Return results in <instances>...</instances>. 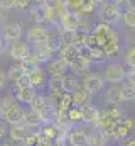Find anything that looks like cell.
<instances>
[{"label":"cell","mask_w":135,"mask_h":146,"mask_svg":"<svg viewBox=\"0 0 135 146\" xmlns=\"http://www.w3.org/2000/svg\"><path fill=\"white\" fill-rule=\"evenodd\" d=\"M123 146H135V138H127V139H123Z\"/></svg>","instance_id":"f35d334b"},{"label":"cell","mask_w":135,"mask_h":146,"mask_svg":"<svg viewBox=\"0 0 135 146\" xmlns=\"http://www.w3.org/2000/svg\"><path fill=\"white\" fill-rule=\"evenodd\" d=\"M98 17H100V22L113 26L122 21V10L113 2H103L100 3V9H98Z\"/></svg>","instance_id":"3957f363"},{"label":"cell","mask_w":135,"mask_h":146,"mask_svg":"<svg viewBox=\"0 0 135 146\" xmlns=\"http://www.w3.org/2000/svg\"><path fill=\"white\" fill-rule=\"evenodd\" d=\"M108 145H110V139L105 134V131H101L100 127H96V126L88 127V133H86V146H108Z\"/></svg>","instance_id":"4fadbf2b"},{"label":"cell","mask_w":135,"mask_h":146,"mask_svg":"<svg viewBox=\"0 0 135 146\" xmlns=\"http://www.w3.org/2000/svg\"><path fill=\"white\" fill-rule=\"evenodd\" d=\"M49 0H35V3H41V5H44V3H47Z\"/></svg>","instance_id":"b9f144b4"},{"label":"cell","mask_w":135,"mask_h":146,"mask_svg":"<svg viewBox=\"0 0 135 146\" xmlns=\"http://www.w3.org/2000/svg\"><path fill=\"white\" fill-rule=\"evenodd\" d=\"M79 22H81V15L69 12L66 7L61 10V14H59V27L63 31H66V33H76L78 27H79Z\"/></svg>","instance_id":"52a82bcc"},{"label":"cell","mask_w":135,"mask_h":146,"mask_svg":"<svg viewBox=\"0 0 135 146\" xmlns=\"http://www.w3.org/2000/svg\"><path fill=\"white\" fill-rule=\"evenodd\" d=\"M103 99L108 106H120L123 100H122V90H120V85H110L108 88H105L103 92Z\"/></svg>","instance_id":"9a60e30c"},{"label":"cell","mask_w":135,"mask_h":146,"mask_svg":"<svg viewBox=\"0 0 135 146\" xmlns=\"http://www.w3.org/2000/svg\"><path fill=\"white\" fill-rule=\"evenodd\" d=\"M0 110H2V109H0Z\"/></svg>","instance_id":"bcb514c9"},{"label":"cell","mask_w":135,"mask_h":146,"mask_svg":"<svg viewBox=\"0 0 135 146\" xmlns=\"http://www.w3.org/2000/svg\"><path fill=\"white\" fill-rule=\"evenodd\" d=\"M81 110V119H83V126H88V127H93V126H98V121H100V112L101 110L93 104H86L83 107H79Z\"/></svg>","instance_id":"9c48e42d"},{"label":"cell","mask_w":135,"mask_h":146,"mask_svg":"<svg viewBox=\"0 0 135 146\" xmlns=\"http://www.w3.org/2000/svg\"><path fill=\"white\" fill-rule=\"evenodd\" d=\"M27 78H29V85L32 87L35 92H41L47 87V80H49V75L46 73V70L42 66H37L34 68L31 73H27Z\"/></svg>","instance_id":"ba28073f"},{"label":"cell","mask_w":135,"mask_h":146,"mask_svg":"<svg viewBox=\"0 0 135 146\" xmlns=\"http://www.w3.org/2000/svg\"><path fill=\"white\" fill-rule=\"evenodd\" d=\"M111 2H113V3H117V5H122V3H123V2H127V0H111Z\"/></svg>","instance_id":"ab89813d"},{"label":"cell","mask_w":135,"mask_h":146,"mask_svg":"<svg viewBox=\"0 0 135 146\" xmlns=\"http://www.w3.org/2000/svg\"><path fill=\"white\" fill-rule=\"evenodd\" d=\"M90 66H91V63L86 60V58H83V56H78L71 65H69V72L71 73H76V75H86V73L90 72Z\"/></svg>","instance_id":"44dd1931"},{"label":"cell","mask_w":135,"mask_h":146,"mask_svg":"<svg viewBox=\"0 0 135 146\" xmlns=\"http://www.w3.org/2000/svg\"><path fill=\"white\" fill-rule=\"evenodd\" d=\"M7 83H9V80H7V75L3 70H0V92H3L5 88H7Z\"/></svg>","instance_id":"d590c367"},{"label":"cell","mask_w":135,"mask_h":146,"mask_svg":"<svg viewBox=\"0 0 135 146\" xmlns=\"http://www.w3.org/2000/svg\"><path fill=\"white\" fill-rule=\"evenodd\" d=\"M81 85H83L91 95H95V94H100V92L105 90L106 82H105V78H103L101 73L88 72L86 75H83V78H81Z\"/></svg>","instance_id":"277c9868"},{"label":"cell","mask_w":135,"mask_h":146,"mask_svg":"<svg viewBox=\"0 0 135 146\" xmlns=\"http://www.w3.org/2000/svg\"><path fill=\"white\" fill-rule=\"evenodd\" d=\"M29 19L32 24H44V5L34 3L29 9Z\"/></svg>","instance_id":"484cf974"},{"label":"cell","mask_w":135,"mask_h":146,"mask_svg":"<svg viewBox=\"0 0 135 146\" xmlns=\"http://www.w3.org/2000/svg\"><path fill=\"white\" fill-rule=\"evenodd\" d=\"M9 46H10V44L0 36V54H2V53H7V51H9Z\"/></svg>","instance_id":"74e56055"},{"label":"cell","mask_w":135,"mask_h":146,"mask_svg":"<svg viewBox=\"0 0 135 146\" xmlns=\"http://www.w3.org/2000/svg\"><path fill=\"white\" fill-rule=\"evenodd\" d=\"M47 88H49V94L52 97H59L64 94V83H63V76H49L47 80Z\"/></svg>","instance_id":"7402d4cb"},{"label":"cell","mask_w":135,"mask_h":146,"mask_svg":"<svg viewBox=\"0 0 135 146\" xmlns=\"http://www.w3.org/2000/svg\"><path fill=\"white\" fill-rule=\"evenodd\" d=\"M29 131H31V129H29L24 122H20V124H12V126H9V136H7V138H10V139H14V141H24V139L27 138Z\"/></svg>","instance_id":"d6986e66"},{"label":"cell","mask_w":135,"mask_h":146,"mask_svg":"<svg viewBox=\"0 0 135 146\" xmlns=\"http://www.w3.org/2000/svg\"><path fill=\"white\" fill-rule=\"evenodd\" d=\"M71 97H73V106L74 107H83V106H86V104H90L91 102V99H93V95L81 85V87H78L73 94H71Z\"/></svg>","instance_id":"2e32d148"},{"label":"cell","mask_w":135,"mask_h":146,"mask_svg":"<svg viewBox=\"0 0 135 146\" xmlns=\"http://www.w3.org/2000/svg\"><path fill=\"white\" fill-rule=\"evenodd\" d=\"M134 7H135V3H134Z\"/></svg>","instance_id":"f6af8a7d"},{"label":"cell","mask_w":135,"mask_h":146,"mask_svg":"<svg viewBox=\"0 0 135 146\" xmlns=\"http://www.w3.org/2000/svg\"><path fill=\"white\" fill-rule=\"evenodd\" d=\"M52 139H49L47 136H44L42 133H39V136H37V146H52Z\"/></svg>","instance_id":"e575fe53"},{"label":"cell","mask_w":135,"mask_h":146,"mask_svg":"<svg viewBox=\"0 0 135 146\" xmlns=\"http://www.w3.org/2000/svg\"><path fill=\"white\" fill-rule=\"evenodd\" d=\"M47 95H44L42 92H37L35 95H34V99L31 100V104H29V109L34 110V112H37V114H42V110L46 109V106H47Z\"/></svg>","instance_id":"cb8c5ba5"},{"label":"cell","mask_w":135,"mask_h":146,"mask_svg":"<svg viewBox=\"0 0 135 146\" xmlns=\"http://www.w3.org/2000/svg\"><path fill=\"white\" fill-rule=\"evenodd\" d=\"M46 39H47V37H46ZM46 39L32 46V53L37 56V60H39L41 66H42V65H47V63L54 58V54H56V53L49 48V44H47V41H46Z\"/></svg>","instance_id":"7c38bea8"},{"label":"cell","mask_w":135,"mask_h":146,"mask_svg":"<svg viewBox=\"0 0 135 146\" xmlns=\"http://www.w3.org/2000/svg\"><path fill=\"white\" fill-rule=\"evenodd\" d=\"M125 82H128V83H134V85H135V68H128V70H127Z\"/></svg>","instance_id":"8d00e7d4"},{"label":"cell","mask_w":135,"mask_h":146,"mask_svg":"<svg viewBox=\"0 0 135 146\" xmlns=\"http://www.w3.org/2000/svg\"><path fill=\"white\" fill-rule=\"evenodd\" d=\"M52 146H68V145H66V143H58V141H54Z\"/></svg>","instance_id":"60d3db41"},{"label":"cell","mask_w":135,"mask_h":146,"mask_svg":"<svg viewBox=\"0 0 135 146\" xmlns=\"http://www.w3.org/2000/svg\"><path fill=\"white\" fill-rule=\"evenodd\" d=\"M5 75H7V80L9 82H12L14 85L26 75V72H24V68L20 66V63H15V65H10L9 68H7V72H5Z\"/></svg>","instance_id":"d4e9b609"},{"label":"cell","mask_w":135,"mask_h":146,"mask_svg":"<svg viewBox=\"0 0 135 146\" xmlns=\"http://www.w3.org/2000/svg\"><path fill=\"white\" fill-rule=\"evenodd\" d=\"M37 92L34 90L32 87H22V88H14V99L19 102V104H22V106H29L31 104V100L34 99V95H35Z\"/></svg>","instance_id":"e0dca14e"},{"label":"cell","mask_w":135,"mask_h":146,"mask_svg":"<svg viewBox=\"0 0 135 146\" xmlns=\"http://www.w3.org/2000/svg\"><path fill=\"white\" fill-rule=\"evenodd\" d=\"M103 78L106 83H111V85H120L122 82H125V76H127V68L123 63H118V61H111L105 66L103 70Z\"/></svg>","instance_id":"7a4b0ae2"},{"label":"cell","mask_w":135,"mask_h":146,"mask_svg":"<svg viewBox=\"0 0 135 146\" xmlns=\"http://www.w3.org/2000/svg\"><path fill=\"white\" fill-rule=\"evenodd\" d=\"M0 146H5V145H3V143H0Z\"/></svg>","instance_id":"ee69618b"},{"label":"cell","mask_w":135,"mask_h":146,"mask_svg":"<svg viewBox=\"0 0 135 146\" xmlns=\"http://www.w3.org/2000/svg\"><path fill=\"white\" fill-rule=\"evenodd\" d=\"M122 21L127 27L135 29V7L132 5L130 9H127L125 12H122Z\"/></svg>","instance_id":"f1b7e54d"},{"label":"cell","mask_w":135,"mask_h":146,"mask_svg":"<svg viewBox=\"0 0 135 146\" xmlns=\"http://www.w3.org/2000/svg\"><path fill=\"white\" fill-rule=\"evenodd\" d=\"M0 27H2V14H0Z\"/></svg>","instance_id":"7bdbcfd3"},{"label":"cell","mask_w":135,"mask_h":146,"mask_svg":"<svg viewBox=\"0 0 135 146\" xmlns=\"http://www.w3.org/2000/svg\"><path fill=\"white\" fill-rule=\"evenodd\" d=\"M68 119L71 126H83V119H81V110L79 107H71L68 110Z\"/></svg>","instance_id":"83f0119b"},{"label":"cell","mask_w":135,"mask_h":146,"mask_svg":"<svg viewBox=\"0 0 135 146\" xmlns=\"http://www.w3.org/2000/svg\"><path fill=\"white\" fill-rule=\"evenodd\" d=\"M34 3H35V0H17L15 2V9L19 12H27Z\"/></svg>","instance_id":"1f68e13d"},{"label":"cell","mask_w":135,"mask_h":146,"mask_svg":"<svg viewBox=\"0 0 135 146\" xmlns=\"http://www.w3.org/2000/svg\"><path fill=\"white\" fill-rule=\"evenodd\" d=\"M7 136H9V124L2 119V115H0V143H3L5 139H7Z\"/></svg>","instance_id":"d6a6232c"},{"label":"cell","mask_w":135,"mask_h":146,"mask_svg":"<svg viewBox=\"0 0 135 146\" xmlns=\"http://www.w3.org/2000/svg\"><path fill=\"white\" fill-rule=\"evenodd\" d=\"M86 133L88 126H71L66 143L69 146H86Z\"/></svg>","instance_id":"8fae6325"},{"label":"cell","mask_w":135,"mask_h":146,"mask_svg":"<svg viewBox=\"0 0 135 146\" xmlns=\"http://www.w3.org/2000/svg\"><path fill=\"white\" fill-rule=\"evenodd\" d=\"M101 49L105 51V54H106V58H108V60L117 58V56H118V53H120V36H118V34H117V36H113L108 42H105V44L101 46Z\"/></svg>","instance_id":"ffe728a7"},{"label":"cell","mask_w":135,"mask_h":146,"mask_svg":"<svg viewBox=\"0 0 135 146\" xmlns=\"http://www.w3.org/2000/svg\"><path fill=\"white\" fill-rule=\"evenodd\" d=\"M47 34H49V29H47L44 24H32V26L27 29V33H26V36H24V41L29 42L31 46H34V44L44 41V39L47 37Z\"/></svg>","instance_id":"30bf717a"},{"label":"cell","mask_w":135,"mask_h":146,"mask_svg":"<svg viewBox=\"0 0 135 146\" xmlns=\"http://www.w3.org/2000/svg\"><path fill=\"white\" fill-rule=\"evenodd\" d=\"M0 115L2 119L12 126V124H20L24 122V114H26V109L22 104H19L12 94H7L0 99Z\"/></svg>","instance_id":"6da1fadb"},{"label":"cell","mask_w":135,"mask_h":146,"mask_svg":"<svg viewBox=\"0 0 135 146\" xmlns=\"http://www.w3.org/2000/svg\"><path fill=\"white\" fill-rule=\"evenodd\" d=\"M0 36L3 37L9 44H10V42H15V41H20V39L24 37V27H22L19 22H15V21L5 22V24H2V27H0Z\"/></svg>","instance_id":"5b68a950"},{"label":"cell","mask_w":135,"mask_h":146,"mask_svg":"<svg viewBox=\"0 0 135 146\" xmlns=\"http://www.w3.org/2000/svg\"><path fill=\"white\" fill-rule=\"evenodd\" d=\"M15 2L17 0H0V10H12L15 9Z\"/></svg>","instance_id":"836d02e7"},{"label":"cell","mask_w":135,"mask_h":146,"mask_svg":"<svg viewBox=\"0 0 135 146\" xmlns=\"http://www.w3.org/2000/svg\"><path fill=\"white\" fill-rule=\"evenodd\" d=\"M24 124H26L31 131H41V127L44 126L41 114H37V112H34V110H31V109L26 110V114H24Z\"/></svg>","instance_id":"ac0fdd59"},{"label":"cell","mask_w":135,"mask_h":146,"mask_svg":"<svg viewBox=\"0 0 135 146\" xmlns=\"http://www.w3.org/2000/svg\"><path fill=\"white\" fill-rule=\"evenodd\" d=\"M63 83H64V92L73 94L78 87H81V78H79V75H76V73L68 72L66 75L63 76Z\"/></svg>","instance_id":"603a6c76"},{"label":"cell","mask_w":135,"mask_h":146,"mask_svg":"<svg viewBox=\"0 0 135 146\" xmlns=\"http://www.w3.org/2000/svg\"><path fill=\"white\" fill-rule=\"evenodd\" d=\"M64 5L69 12L83 15V0H64Z\"/></svg>","instance_id":"4dcf8cb0"},{"label":"cell","mask_w":135,"mask_h":146,"mask_svg":"<svg viewBox=\"0 0 135 146\" xmlns=\"http://www.w3.org/2000/svg\"><path fill=\"white\" fill-rule=\"evenodd\" d=\"M120 90H122V100H123V102L135 100V85H134V83L122 82V85H120Z\"/></svg>","instance_id":"4316f807"},{"label":"cell","mask_w":135,"mask_h":146,"mask_svg":"<svg viewBox=\"0 0 135 146\" xmlns=\"http://www.w3.org/2000/svg\"><path fill=\"white\" fill-rule=\"evenodd\" d=\"M123 65L128 68H135V44L128 46L123 53Z\"/></svg>","instance_id":"f546056e"},{"label":"cell","mask_w":135,"mask_h":146,"mask_svg":"<svg viewBox=\"0 0 135 146\" xmlns=\"http://www.w3.org/2000/svg\"><path fill=\"white\" fill-rule=\"evenodd\" d=\"M46 73L49 75V76H64L68 72H69V66H68L66 63L61 60V58H52L47 65H46Z\"/></svg>","instance_id":"5bb4252c"},{"label":"cell","mask_w":135,"mask_h":146,"mask_svg":"<svg viewBox=\"0 0 135 146\" xmlns=\"http://www.w3.org/2000/svg\"><path fill=\"white\" fill-rule=\"evenodd\" d=\"M9 56L14 60V61H17V63H20V61H24L31 53H32V46L29 44V42H26L24 39H20V41H15V42H10V46H9Z\"/></svg>","instance_id":"8992f818"}]
</instances>
